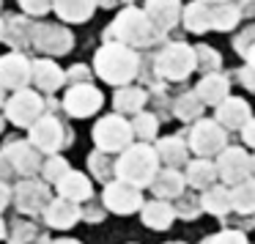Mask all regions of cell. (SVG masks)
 I'll return each mask as SVG.
<instances>
[{
	"instance_id": "25",
	"label": "cell",
	"mask_w": 255,
	"mask_h": 244,
	"mask_svg": "<svg viewBox=\"0 0 255 244\" xmlns=\"http://www.w3.org/2000/svg\"><path fill=\"white\" fill-rule=\"evenodd\" d=\"M151 192H154L156 200H167L173 203L176 198H181L187 192V181H184L181 170H173V167H162L156 173V178L151 181Z\"/></svg>"
},
{
	"instance_id": "7",
	"label": "cell",
	"mask_w": 255,
	"mask_h": 244,
	"mask_svg": "<svg viewBox=\"0 0 255 244\" xmlns=\"http://www.w3.org/2000/svg\"><path fill=\"white\" fill-rule=\"evenodd\" d=\"M91 140H94V148L105 151V154H110V156H118L134 143L132 123H129V118L118 116V113H107V116H102L99 121L94 123Z\"/></svg>"
},
{
	"instance_id": "40",
	"label": "cell",
	"mask_w": 255,
	"mask_h": 244,
	"mask_svg": "<svg viewBox=\"0 0 255 244\" xmlns=\"http://www.w3.org/2000/svg\"><path fill=\"white\" fill-rule=\"evenodd\" d=\"M148 102H154V107L156 110H162V113H170V102H173V94L167 91V83H154V85H148Z\"/></svg>"
},
{
	"instance_id": "18",
	"label": "cell",
	"mask_w": 255,
	"mask_h": 244,
	"mask_svg": "<svg viewBox=\"0 0 255 244\" xmlns=\"http://www.w3.org/2000/svg\"><path fill=\"white\" fill-rule=\"evenodd\" d=\"M181 11H184L181 0H145L143 6V14L162 36L176 30V25L181 22Z\"/></svg>"
},
{
	"instance_id": "4",
	"label": "cell",
	"mask_w": 255,
	"mask_h": 244,
	"mask_svg": "<svg viewBox=\"0 0 255 244\" xmlns=\"http://www.w3.org/2000/svg\"><path fill=\"white\" fill-rule=\"evenodd\" d=\"M28 143L33 145L41 156L61 154L63 148H69V145L74 143V129L63 116L44 113V116L28 129Z\"/></svg>"
},
{
	"instance_id": "1",
	"label": "cell",
	"mask_w": 255,
	"mask_h": 244,
	"mask_svg": "<svg viewBox=\"0 0 255 244\" xmlns=\"http://www.w3.org/2000/svg\"><path fill=\"white\" fill-rule=\"evenodd\" d=\"M124 44L129 50H151L159 41H165V36L148 22V17L143 14V8L127 6L116 14L110 25L102 30V44Z\"/></svg>"
},
{
	"instance_id": "16",
	"label": "cell",
	"mask_w": 255,
	"mask_h": 244,
	"mask_svg": "<svg viewBox=\"0 0 255 244\" xmlns=\"http://www.w3.org/2000/svg\"><path fill=\"white\" fill-rule=\"evenodd\" d=\"M28 85H30V58L25 52L0 55V88L17 94Z\"/></svg>"
},
{
	"instance_id": "51",
	"label": "cell",
	"mask_w": 255,
	"mask_h": 244,
	"mask_svg": "<svg viewBox=\"0 0 255 244\" xmlns=\"http://www.w3.org/2000/svg\"><path fill=\"white\" fill-rule=\"evenodd\" d=\"M50 244H83L80 239H72V236H58V239H52Z\"/></svg>"
},
{
	"instance_id": "62",
	"label": "cell",
	"mask_w": 255,
	"mask_h": 244,
	"mask_svg": "<svg viewBox=\"0 0 255 244\" xmlns=\"http://www.w3.org/2000/svg\"><path fill=\"white\" fill-rule=\"evenodd\" d=\"M165 244H187V242H165Z\"/></svg>"
},
{
	"instance_id": "58",
	"label": "cell",
	"mask_w": 255,
	"mask_h": 244,
	"mask_svg": "<svg viewBox=\"0 0 255 244\" xmlns=\"http://www.w3.org/2000/svg\"><path fill=\"white\" fill-rule=\"evenodd\" d=\"M6 129V118H3V113H0V132Z\"/></svg>"
},
{
	"instance_id": "19",
	"label": "cell",
	"mask_w": 255,
	"mask_h": 244,
	"mask_svg": "<svg viewBox=\"0 0 255 244\" xmlns=\"http://www.w3.org/2000/svg\"><path fill=\"white\" fill-rule=\"evenodd\" d=\"M36 19L25 17V14H6L3 17V41L11 47V52H25L33 41Z\"/></svg>"
},
{
	"instance_id": "38",
	"label": "cell",
	"mask_w": 255,
	"mask_h": 244,
	"mask_svg": "<svg viewBox=\"0 0 255 244\" xmlns=\"http://www.w3.org/2000/svg\"><path fill=\"white\" fill-rule=\"evenodd\" d=\"M72 170V165H69V159L66 156H61V154H52V156H44V165H41V181L44 184H50V187H55L58 181H61L66 173Z\"/></svg>"
},
{
	"instance_id": "64",
	"label": "cell",
	"mask_w": 255,
	"mask_h": 244,
	"mask_svg": "<svg viewBox=\"0 0 255 244\" xmlns=\"http://www.w3.org/2000/svg\"><path fill=\"white\" fill-rule=\"evenodd\" d=\"M253 222H255V217H253Z\"/></svg>"
},
{
	"instance_id": "60",
	"label": "cell",
	"mask_w": 255,
	"mask_h": 244,
	"mask_svg": "<svg viewBox=\"0 0 255 244\" xmlns=\"http://www.w3.org/2000/svg\"><path fill=\"white\" fill-rule=\"evenodd\" d=\"M118 3H127V6H134V0H118Z\"/></svg>"
},
{
	"instance_id": "11",
	"label": "cell",
	"mask_w": 255,
	"mask_h": 244,
	"mask_svg": "<svg viewBox=\"0 0 255 244\" xmlns=\"http://www.w3.org/2000/svg\"><path fill=\"white\" fill-rule=\"evenodd\" d=\"M105 107V94L94 83L88 85H72L61 96V113L69 118H91Z\"/></svg>"
},
{
	"instance_id": "55",
	"label": "cell",
	"mask_w": 255,
	"mask_h": 244,
	"mask_svg": "<svg viewBox=\"0 0 255 244\" xmlns=\"http://www.w3.org/2000/svg\"><path fill=\"white\" fill-rule=\"evenodd\" d=\"M198 3H206V6H220V3H233V0H198Z\"/></svg>"
},
{
	"instance_id": "39",
	"label": "cell",
	"mask_w": 255,
	"mask_h": 244,
	"mask_svg": "<svg viewBox=\"0 0 255 244\" xmlns=\"http://www.w3.org/2000/svg\"><path fill=\"white\" fill-rule=\"evenodd\" d=\"M173 211H176V220H187V222L198 220V217L203 214V209H200V195L187 189L181 198L173 200Z\"/></svg>"
},
{
	"instance_id": "33",
	"label": "cell",
	"mask_w": 255,
	"mask_h": 244,
	"mask_svg": "<svg viewBox=\"0 0 255 244\" xmlns=\"http://www.w3.org/2000/svg\"><path fill=\"white\" fill-rule=\"evenodd\" d=\"M85 165H88V173L102 184H110L116 178V156L105 154V151L94 148L88 156H85Z\"/></svg>"
},
{
	"instance_id": "37",
	"label": "cell",
	"mask_w": 255,
	"mask_h": 244,
	"mask_svg": "<svg viewBox=\"0 0 255 244\" xmlns=\"http://www.w3.org/2000/svg\"><path fill=\"white\" fill-rule=\"evenodd\" d=\"M195 52V72L200 74H214V72H222V55L209 44H198L192 47Z\"/></svg>"
},
{
	"instance_id": "12",
	"label": "cell",
	"mask_w": 255,
	"mask_h": 244,
	"mask_svg": "<svg viewBox=\"0 0 255 244\" xmlns=\"http://www.w3.org/2000/svg\"><path fill=\"white\" fill-rule=\"evenodd\" d=\"M214 165H217V176L225 187H236V184L253 178V154L244 145H228L214 159Z\"/></svg>"
},
{
	"instance_id": "22",
	"label": "cell",
	"mask_w": 255,
	"mask_h": 244,
	"mask_svg": "<svg viewBox=\"0 0 255 244\" xmlns=\"http://www.w3.org/2000/svg\"><path fill=\"white\" fill-rule=\"evenodd\" d=\"M195 96L203 102V107H217L220 102H225L231 96V77L225 72H214V74H203L195 85Z\"/></svg>"
},
{
	"instance_id": "31",
	"label": "cell",
	"mask_w": 255,
	"mask_h": 244,
	"mask_svg": "<svg viewBox=\"0 0 255 244\" xmlns=\"http://www.w3.org/2000/svg\"><path fill=\"white\" fill-rule=\"evenodd\" d=\"M181 25L189 33H209L211 30V6L198 3V0L187 3L181 11Z\"/></svg>"
},
{
	"instance_id": "35",
	"label": "cell",
	"mask_w": 255,
	"mask_h": 244,
	"mask_svg": "<svg viewBox=\"0 0 255 244\" xmlns=\"http://www.w3.org/2000/svg\"><path fill=\"white\" fill-rule=\"evenodd\" d=\"M239 22H242V11H239L236 0L211 6V30H236Z\"/></svg>"
},
{
	"instance_id": "30",
	"label": "cell",
	"mask_w": 255,
	"mask_h": 244,
	"mask_svg": "<svg viewBox=\"0 0 255 244\" xmlns=\"http://www.w3.org/2000/svg\"><path fill=\"white\" fill-rule=\"evenodd\" d=\"M203 102L195 96V91H181V94L173 96L170 102V116L181 123H195L203 118Z\"/></svg>"
},
{
	"instance_id": "10",
	"label": "cell",
	"mask_w": 255,
	"mask_h": 244,
	"mask_svg": "<svg viewBox=\"0 0 255 244\" xmlns=\"http://www.w3.org/2000/svg\"><path fill=\"white\" fill-rule=\"evenodd\" d=\"M30 47L41 58H52L55 61V58L74 50V33L69 25H61V22H36Z\"/></svg>"
},
{
	"instance_id": "45",
	"label": "cell",
	"mask_w": 255,
	"mask_h": 244,
	"mask_svg": "<svg viewBox=\"0 0 255 244\" xmlns=\"http://www.w3.org/2000/svg\"><path fill=\"white\" fill-rule=\"evenodd\" d=\"M80 211H83V220H85V222H102V220H105V214H107V211H105V206H102V203H96L94 198H91L88 203H83V206H80Z\"/></svg>"
},
{
	"instance_id": "57",
	"label": "cell",
	"mask_w": 255,
	"mask_h": 244,
	"mask_svg": "<svg viewBox=\"0 0 255 244\" xmlns=\"http://www.w3.org/2000/svg\"><path fill=\"white\" fill-rule=\"evenodd\" d=\"M6 99H8V96H6V91L0 88V110H3V105H6Z\"/></svg>"
},
{
	"instance_id": "34",
	"label": "cell",
	"mask_w": 255,
	"mask_h": 244,
	"mask_svg": "<svg viewBox=\"0 0 255 244\" xmlns=\"http://www.w3.org/2000/svg\"><path fill=\"white\" fill-rule=\"evenodd\" d=\"M231 206L236 214H253L255 217V178L231 187Z\"/></svg>"
},
{
	"instance_id": "2",
	"label": "cell",
	"mask_w": 255,
	"mask_h": 244,
	"mask_svg": "<svg viewBox=\"0 0 255 244\" xmlns=\"http://www.w3.org/2000/svg\"><path fill=\"white\" fill-rule=\"evenodd\" d=\"M91 69H94V77H99L102 83L113 85V88H124V85H132V80H137L140 52L110 41L94 52V66Z\"/></svg>"
},
{
	"instance_id": "32",
	"label": "cell",
	"mask_w": 255,
	"mask_h": 244,
	"mask_svg": "<svg viewBox=\"0 0 255 244\" xmlns=\"http://www.w3.org/2000/svg\"><path fill=\"white\" fill-rule=\"evenodd\" d=\"M129 123H132L134 143H148V145H154L156 134H159V123H162V118L156 116L154 110H143V113H137V116L129 118Z\"/></svg>"
},
{
	"instance_id": "13",
	"label": "cell",
	"mask_w": 255,
	"mask_h": 244,
	"mask_svg": "<svg viewBox=\"0 0 255 244\" xmlns=\"http://www.w3.org/2000/svg\"><path fill=\"white\" fill-rule=\"evenodd\" d=\"M143 192L134 189L132 184H124L118 178H113L110 184H105L102 189V206L105 211L110 214H118V217H129V214H137L143 209Z\"/></svg>"
},
{
	"instance_id": "28",
	"label": "cell",
	"mask_w": 255,
	"mask_h": 244,
	"mask_svg": "<svg viewBox=\"0 0 255 244\" xmlns=\"http://www.w3.org/2000/svg\"><path fill=\"white\" fill-rule=\"evenodd\" d=\"M140 220H143L145 228L151 231H167L176 220V211H173V203L167 200H145L143 209H140Z\"/></svg>"
},
{
	"instance_id": "27",
	"label": "cell",
	"mask_w": 255,
	"mask_h": 244,
	"mask_svg": "<svg viewBox=\"0 0 255 244\" xmlns=\"http://www.w3.org/2000/svg\"><path fill=\"white\" fill-rule=\"evenodd\" d=\"M200 209H203L206 214L217 217V220H225V217L233 211V206H231V187H225V184L217 181L214 187L203 189V192H200Z\"/></svg>"
},
{
	"instance_id": "56",
	"label": "cell",
	"mask_w": 255,
	"mask_h": 244,
	"mask_svg": "<svg viewBox=\"0 0 255 244\" xmlns=\"http://www.w3.org/2000/svg\"><path fill=\"white\" fill-rule=\"evenodd\" d=\"M6 231H8V225H6V220H3V214H0V239H6Z\"/></svg>"
},
{
	"instance_id": "44",
	"label": "cell",
	"mask_w": 255,
	"mask_h": 244,
	"mask_svg": "<svg viewBox=\"0 0 255 244\" xmlns=\"http://www.w3.org/2000/svg\"><path fill=\"white\" fill-rule=\"evenodd\" d=\"M19 8H22L25 17L36 19V17H44V14L52 11V0H17Z\"/></svg>"
},
{
	"instance_id": "42",
	"label": "cell",
	"mask_w": 255,
	"mask_h": 244,
	"mask_svg": "<svg viewBox=\"0 0 255 244\" xmlns=\"http://www.w3.org/2000/svg\"><path fill=\"white\" fill-rule=\"evenodd\" d=\"M94 80V69L88 63H74V66L66 69V88L72 85H88Z\"/></svg>"
},
{
	"instance_id": "50",
	"label": "cell",
	"mask_w": 255,
	"mask_h": 244,
	"mask_svg": "<svg viewBox=\"0 0 255 244\" xmlns=\"http://www.w3.org/2000/svg\"><path fill=\"white\" fill-rule=\"evenodd\" d=\"M239 11H242V17H253L255 14V0H236Z\"/></svg>"
},
{
	"instance_id": "6",
	"label": "cell",
	"mask_w": 255,
	"mask_h": 244,
	"mask_svg": "<svg viewBox=\"0 0 255 244\" xmlns=\"http://www.w3.org/2000/svg\"><path fill=\"white\" fill-rule=\"evenodd\" d=\"M154 66L162 83H184L195 72V52L187 41H165L154 52Z\"/></svg>"
},
{
	"instance_id": "43",
	"label": "cell",
	"mask_w": 255,
	"mask_h": 244,
	"mask_svg": "<svg viewBox=\"0 0 255 244\" xmlns=\"http://www.w3.org/2000/svg\"><path fill=\"white\" fill-rule=\"evenodd\" d=\"M253 44H255V25H247V28H242V30L233 33V50H236L242 58L250 52Z\"/></svg>"
},
{
	"instance_id": "21",
	"label": "cell",
	"mask_w": 255,
	"mask_h": 244,
	"mask_svg": "<svg viewBox=\"0 0 255 244\" xmlns=\"http://www.w3.org/2000/svg\"><path fill=\"white\" fill-rule=\"evenodd\" d=\"M41 220H44V225L52 228V231H69V228H74L83 220V211H80L77 203H69V200H63L55 195V198L50 200V206L44 209Z\"/></svg>"
},
{
	"instance_id": "17",
	"label": "cell",
	"mask_w": 255,
	"mask_h": 244,
	"mask_svg": "<svg viewBox=\"0 0 255 244\" xmlns=\"http://www.w3.org/2000/svg\"><path fill=\"white\" fill-rule=\"evenodd\" d=\"M214 121L220 123L228 134L242 132L244 123L253 121V107H250V102L242 99V96H228L225 102H220V105L214 107Z\"/></svg>"
},
{
	"instance_id": "53",
	"label": "cell",
	"mask_w": 255,
	"mask_h": 244,
	"mask_svg": "<svg viewBox=\"0 0 255 244\" xmlns=\"http://www.w3.org/2000/svg\"><path fill=\"white\" fill-rule=\"evenodd\" d=\"M244 61H247V66H253V69H255V44L250 47V52L244 55Z\"/></svg>"
},
{
	"instance_id": "46",
	"label": "cell",
	"mask_w": 255,
	"mask_h": 244,
	"mask_svg": "<svg viewBox=\"0 0 255 244\" xmlns=\"http://www.w3.org/2000/svg\"><path fill=\"white\" fill-rule=\"evenodd\" d=\"M233 77L242 83V88H247L250 94H255V69L253 66H247V63H244L239 72H233Z\"/></svg>"
},
{
	"instance_id": "49",
	"label": "cell",
	"mask_w": 255,
	"mask_h": 244,
	"mask_svg": "<svg viewBox=\"0 0 255 244\" xmlns=\"http://www.w3.org/2000/svg\"><path fill=\"white\" fill-rule=\"evenodd\" d=\"M8 203H11V184L0 181V214H3V209H8Z\"/></svg>"
},
{
	"instance_id": "23",
	"label": "cell",
	"mask_w": 255,
	"mask_h": 244,
	"mask_svg": "<svg viewBox=\"0 0 255 244\" xmlns=\"http://www.w3.org/2000/svg\"><path fill=\"white\" fill-rule=\"evenodd\" d=\"M156 151V159H159L162 167H173V170H181L184 165L189 162V148H187V140L181 134H167V137H159L154 143Z\"/></svg>"
},
{
	"instance_id": "9",
	"label": "cell",
	"mask_w": 255,
	"mask_h": 244,
	"mask_svg": "<svg viewBox=\"0 0 255 244\" xmlns=\"http://www.w3.org/2000/svg\"><path fill=\"white\" fill-rule=\"evenodd\" d=\"M52 200V187L41 178H19L11 187V203L19 217H41Z\"/></svg>"
},
{
	"instance_id": "29",
	"label": "cell",
	"mask_w": 255,
	"mask_h": 244,
	"mask_svg": "<svg viewBox=\"0 0 255 244\" xmlns=\"http://www.w3.org/2000/svg\"><path fill=\"white\" fill-rule=\"evenodd\" d=\"M52 11L66 25H80L96 14V0H52Z\"/></svg>"
},
{
	"instance_id": "48",
	"label": "cell",
	"mask_w": 255,
	"mask_h": 244,
	"mask_svg": "<svg viewBox=\"0 0 255 244\" xmlns=\"http://www.w3.org/2000/svg\"><path fill=\"white\" fill-rule=\"evenodd\" d=\"M11 178H17V173H14L11 162L6 159V154L0 151V181H11Z\"/></svg>"
},
{
	"instance_id": "24",
	"label": "cell",
	"mask_w": 255,
	"mask_h": 244,
	"mask_svg": "<svg viewBox=\"0 0 255 244\" xmlns=\"http://www.w3.org/2000/svg\"><path fill=\"white\" fill-rule=\"evenodd\" d=\"M145 105H148V91L143 85H124V88H116V94H113V110L124 118L143 113Z\"/></svg>"
},
{
	"instance_id": "63",
	"label": "cell",
	"mask_w": 255,
	"mask_h": 244,
	"mask_svg": "<svg viewBox=\"0 0 255 244\" xmlns=\"http://www.w3.org/2000/svg\"><path fill=\"white\" fill-rule=\"evenodd\" d=\"M0 8H3V0H0Z\"/></svg>"
},
{
	"instance_id": "41",
	"label": "cell",
	"mask_w": 255,
	"mask_h": 244,
	"mask_svg": "<svg viewBox=\"0 0 255 244\" xmlns=\"http://www.w3.org/2000/svg\"><path fill=\"white\" fill-rule=\"evenodd\" d=\"M203 244H250V242H247V233L242 228H225V231L209 236Z\"/></svg>"
},
{
	"instance_id": "61",
	"label": "cell",
	"mask_w": 255,
	"mask_h": 244,
	"mask_svg": "<svg viewBox=\"0 0 255 244\" xmlns=\"http://www.w3.org/2000/svg\"><path fill=\"white\" fill-rule=\"evenodd\" d=\"M253 178H255V154H253Z\"/></svg>"
},
{
	"instance_id": "20",
	"label": "cell",
	"mask_w": 255,
	"mask_h": 244,
	"mask_svg": "<svg viewBox=\"0 0 255 244\" xmlns=\"http://www.w3.org/2000/svg\"><path fill=\"white\" fill-rule=\"evenodd\" d=\"M55 192H58V198L69 200V203L83 206L94 198V181H91V176L83 170H69L66 176L55 184Z\"/></svg>"
},
{
	"instance_id": "5",
	"label": "cell",
	"mask_w": 255,
	"mask_h": 244,
	"mask_svg": "<svg viewBox=\"0 0 255 244\" xmlns=\"http://www.w3.org/2000/svg\"><path fill=\"white\" fill-rule=\"evenodd\" d=\"M181 137L187 140V148L189 154H195V159H214L231 145L228 132L214 118H200V121L189 123Z\"/></svg>"
},
{
	"instance_id": "52",
	"label": "cell",
	"mask_w": 255,
	"mask_h": 244,
	"mask_svg": "<svg viewBox=\"0 0 255 244\" xmlns=\"http://www.w3.org/2000/svg\"><path fill=\"white\" fill-rule=\"evenodd\" d=\"M118 0H96V8H116Z\"/></svg>"
},
{
	"instance_id": "59",
	"label": "cell",
	"mask_w": 255,
	"mask_h": 244,
	"mask_svg": "<svg viewBox=\"0 0 255 244\" xmlns=\"http://www.w3.org/2000/svg\"><path fill=\"white\" fill-rule=\"evenodd\" d=\"M0 41H3V17H0Z\"/></svg>"
},
{
	"instance_id": "26",
	"label": "cell",
	"mask_w": 255,
	"mask_h": 244,
	"mask_svg": "<svg viewBox=\"0 0 255 244\" xmlns=\"http://www.w3.org/2000/svg\"><path fill=\"white\" fill-rule=\"evenodd\" d=\"M184 181H187V187H192L195 192H203V189L214 187L217 181H220V176H217V165L214 159H189L187 165H184Z\"/></svg>"
},
{
	"instance_id": "47",
	"label": "cell",
	"mask_w": 255,
	"mask_h": 244,
	"mask_svg": "<svg viewBox=\"0 0 255 244\" xmlns=\"http://www.w3.org/2000/svg\"><path fill=\"white\" fill-rule=\"evenodd\" d=\"M242 143H244V148H250V151L255 154V118L244 123V129H242Z\"/></svg>"
},
{
	"instance_id": "36",
	"label": "cell",
	"mask_w": 255,
	"mask_h": 244,
	"mask_svg": "<svg viewBox=\"0 0 255 244\" xmlns=\"http://www.w3.org/2000/svg\"><path fill=\"white\" fill-rule=\"evenodd\" d=\"M41 228L36 225V222H30V220H22V217H17V220L8 225V231H6V239H8V244H33L36 239L41 236Z\"/></svg>"
},
{
	"instance_id": "15",
	"label": "cell",
	"mask_w": 255,
	"mask_h": 244,
	"mask_svg": "<svg viewBox=\"0 0 255 244\" xmlns=\"http://www.w3.org/2000/svg\"><path fill=\"white\" fill-rule=\"evenodd\" d=\"M30 85L41 96H52L66 85V72L52 58H30Z\"/></svg>"
},
{
	"instance_id": "8",
	"label": "cell",
	"mask_w": 255,
	"mask_h": 244,
	"mask_svg": "<svg viewBox=\"0 0 255 244\" xmlns=\"http://www.w3.org/2000/svg\"><path fill=\"white\" fill-rule=\"evenodd\" d=\"M47 113V96H41L39 91L33 88H22L17 94H11L3 105V118L6 123H14V126L30 129L41 116Z\"/></svg>"
},
{
	"instance_id": "3",
	"label": "cell",
	"mask_w": 255,
	"mask_h": 244,
	"mask_svg": "<svg viewBox=\"0 0 255 244\" xmlns=\"http://www.w3.org/2000/svg\"><path fill=\"white\" fill-rule=\"evenodd\" d=\"M159 170L162 165L156 159V151L148 143H132L124 154L116 156V178L124 184H132L140 192L151 187V181L156 178Z\"/></svg>"
},
{
	"instance_id": "54",
	"label": "cell",
	"mask_w": 255,
	"mask_h": 244,
	"mask_svg": "<svg viewBox=\"0 0 255 244\" xmlns=\"http://www.w3.org/2000/svg\"><path fill=\"white\" fill-rule=\"evenodd\" d=\"M50 242H52V239H50V233H47V231H44V233H41V236H39V239H36V242H33V244H50Z\"/></svg>"
},
{
	"instance_id": "14",
	"label": "cell",
	"mask_w": 255,
	"mask_h": 244,
	"mask_svg": "<svg viewBox=\"0 0 255 244\" xmlns=\"http://www.w3.org/2000/svg\"><path fill=\"white\" fill-rule=\"evenodd\" d=\"M3 154H6V159L11 162L17 178H36L41 173L44 156H41L28 140H17V137L8 140V143L3 145Z\"/></svg>"
}]
</instances>
